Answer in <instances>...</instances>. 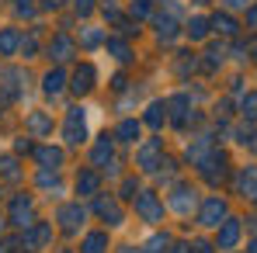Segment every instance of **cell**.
<instances>
[{
  "mask_svg": "<svg viewBox=\"0 0 257 253\" xmlns=\"http://www.w3.org/2000/svg\"><path fill=\"white\" fill-rule=\"evenodd\" d=\"M136 215H139L143 222L157 225V222H164V201H160L153 191H139V194H136Z\"/></svg>",
  "mask_w": 257,
  "mask_h": 253,
  "instance_id": "6da1fadb",
  "label": "cell"
},
{
  "mask_svg": "<svg viewBox=\"0 0 257 253\" xmlns=\"http://www.w3.org/2000/svg\"><path fill=\"white\" fill-rule=\"evenodd\" d=\"M198 222H202L205 229H219V225L226 222V201H222L219 194H209V198L202 201V208H198Z\"/></svg>",
  "mask_w": 257,
  "mask_h": 253,
  "instance_id": "7a4b0ae2",
  "label": "cell"
},
{
  "mask_svg": "<svg viewBox=\"0 0 257 253\" xmlns=\"http://www.w3.org/2000/svg\"><path fill=\"white\" fill-rule=\"evenodd\" d=\"M11 225H18V229H32L35 225V205H32L28 194H18L11 201Z\"/></svg>",
  "mask_w": 257,
  "mask_h": 253,
  "instance_id": "3957f363",
  "label": "cell"
},
{
  "mask_svg": "<svg viewBox=\"0 0 257 253\" xmlns=\"http://www.w3.org/2000/svg\"><path fill=\"white\" fill-rule=\"evenodd\" d=\"M87 135L84 128V108H70V115H66V125H63V139H66V146H80Z\"/></svg>",
  "mask_w": 257,
  "mask_h": 253,
  "instance_id": "277c9868",
  "label": "cell"
},
{
  "mask_svg": "<svg viewBox=\"0 0 257 253\" xmlns=\"http://www.w3.org/2000/svg\"><path fill=\"white\" fill-rule=\"evenodd\" d=\"M240 243V218H226L222 225H219V232H215V246L226 253H233V246Z\"/></svg>",
  "mask_w": 257,
  "mask_h": 253,
  "instance_id": "5b68a950",
  "label": "cell"
},
{
  "mask_svg": "<svg viewBox=\"0 0 257 253\" xmlns=\"http://www.w3.org/2000/svg\"><path fill=\"white\" fill-rule=\"evenodd\" d=\"M195 205H198V198H195V191L188 187V184H177L171 194V208L177 211V215H191L195 211Z\"/></svg>",
  "mask_w": 257,
  "mask_h": 253,
  "instance_id": "8992f818",
  "label": "cell"
},
{
  "mask_svg": "<svg viewBox=\"0 0 257 253\" xmlns=\"http://www.w3.org/2000/svg\"><path fill=\"white\" fill-rule=\"evenodd\" d=\"M94 80H97V70H94L90 63H84V66L73 70L70 87H73V94H90V90H94Z\"/></svg>",
  "mask_w": 257,
  "mask_h": 253,
  "instance_id": "52a82bcc",
  "label": "cell"
},
{
  "mask_svg": "<svg viewBox=\"0 0 257 253\" xmlns=\"http://www.w3.org/2000/svg\"><path fill=\"white\" fill-rule=\"evenodd\" d=\"M160 153H164V139H150V142L139 149V167L143 170H157L160 163H164Z\"/></svg>",
  "mask_w": 257,
  "mask_h": 253,
  "instance_id": "ba28073f",
  "label": "cell"
},
{
  "mask_svg": "<svg viewBox=\"0 0 257 253\" xmlns=\"http://www.w3.org/2000/svg\"><path fill=\"white\" fill-rule=\"evenodd\" d=\"M56 222H59L66 232H77L80 222H84V208H80V205H63V208L56 211Z\"/></svg>",
  "mask_w": 257,
  "mask_h": 253,
  "instance_id": "9c48e42d",
  "label": "cell"
},
{
  "mask_svg": "<svg viewBox=\"0 0 257 253\" xmlns=\"http://www.w3.org/2000/svg\"><path fill=\"white\" fill-rule=\"evenodd\" d=\"M94 208H97V215H101L108 225H122V218H125L115 198H97V205H94Z\"/></svg>",
  "mask_w": 257,
  "mask_h": 253,
  "instance_id": "30bf717a",
  "label": "cell"
},
{
  "mask_svg": "<svg viewBox=\"0 0 257 253\" xmlns=\"http://www.w3.org/2000/svg\"><path fill=\"white\" fill-rule=\"evenodd\" d=\"M97 187H101V177H97L94 170H80V173H77V194H80V198L97 194Z\"/></svg>",
  "mask_w": 257,
  "mask_h": 253,
  "instance_id": "8fae6325",
  "label": "cell"
},
{
  "mask_svg": "<svg viewBox=\"0 0 257 253\" xmlns=\"http://www.w3.org/2000/svg\"><path fill=\"white\" fill-rule=\"evenodd\" d=\"M49 56H52L56 63H66V59H73V42H70L66 35H56V39L49 42Z\"/></svg>",
  "mask_w": 257,
  "mask_h": 253,
  "instance_id": "7c38bea8",
  "label": "cell"
},
{
  "mask_svg": "<svg viewBox=\"0 0 257 253\" xmlns=\"http://www.w3.org/2000/svg\"><path fill=\"white\" fill-rule=\"evenodd\" d=\"M80 253H108V232H87L84 243H80Z\"/></svg>",
  "mask_w": 257,
  "mask_h": 253,
  "instance_id": "4fadbf2b",
  "label": "cell"
},
{
  "mask_svg": "<svg viewBox=\"0 0 257 253\" xmlns=\"http://www.w3.org/2000/svg\"><path fill=\"white\" fill-rule=\"evenodd\" d=\"M236 187H240L247 198H254V201H257V167H243V170H240Z\"/></svg>",
  "mask_w": 257,
  "mask_h": 253,
  "instance_id": "5bb4252c",
  "label": "cell"
},
{
  "mask_svg": "<svg viewBox=\"0 0 257 253\" xmlns=\"http://www.w3.org/2000/svg\"><path fill=\"white\" fill-rule=\"evenodd\" d=\"M35 156H39L42 170H59V163H63V149H52V146H42Z\"/></svg>",
  "mask_w": 257,
  "mask_h": 253,
  "instance_id": "9a60e30c",
  "label": "cell"
},
{
  "mask_svg": "<svg viewBox=\"0 0 257 253\" xmlns=\"http://www.w3.org/2000/svg\"><path fill=\"white\" fill-rule=\"evenodd\" d=\"M18 49H21V35H18L14 28L0 32V56H14Z\"/></svg>",
  "mask_w": 257,
  "mask_h": 253,
  "instance_id": "2e32d148",
  "label": "cell"
},
{
  "mask_svg": "<svg viewBox=\"0 0 257 253\" xmlns=\"http://www.w3.org/2000/svg\"><path fill=\"white\" fill-rule=\"evenodd\" d=\"M164 118H167V104H164V101H153V104L146 108V125L160 128V125H164Z\"/></svg>",
  "mask_w": 257,
  "mask_h": 253,
  "instance_id": "e0dca14e",
  "label": "cell"
},
{
  "mask_svg": "<svg viewBox=\"0 0 257 253\" xmlns=\"http://www.w3.org/2000/svg\"><path fill=\"white\" fill-rule=\"evenodd\" d=\"M63 84H66V77H63V70H49V73H45V94H49V97H56V94H63Z\"/></svg>",
  "mask_w": 257,
  "mask_h": 253,
  "instance_id": "ac0fdd59",
  "label": "cell"
},
{
  "mask_svg": "<svg viewBox=\"0 0 257 253\" xmlns=\"http://www.w3.org/2000/svg\"><path fill=\"white\" fill-rule=\"evenodd\" d=\"M115 135H118V142H136V139H139V122L125 118L122 125L115 128Z\"/></svg>",
  "mask_w": 257,
  "mask_h": 253,
  "instance_id": "d6986e66",
  "label": "cell"
},
{
  "mask_svg": "<svg viewBox=\"0 0 257 253\" xmlns=\"http://www.w3.org/2000/svg\"><path fill=\"white\" fill-rule=\"evenodd\" d=\"M28 132H35V135H45V132H52V122L45 118L42 111H35V115H28Z\"/></svg>",
  "mask_w": 257,
  "mask_h": 253,
  "instance_id": "ffe728a7",
  "label": "cell"
},
{
  "mask_svg": "<svg viewBox=\"0 0 257 253\" xmlns=\"http://www.w3.org/2000/svg\"><path fill=\"white\" fill-rule=\"evenodd\" d=\"M49 236H52V225H49V222H42V225H35V229H32L25 239H28V246H42Z\"/></svg>",
  "mask_w": 257,
  "mask_h": 253,
  "instance_id": "44dd1931",
  "label": "cell"
},
{
  "mask_svg": "<svg viewBox=\"0 0 257 253\" xmlns=\"http://www.w3.org/2000/svg\"><path fill=\"white\" fill-rule=\"evenodd\" d=\"M240 115H243L247 122H257V90H250V94L240 101Z\"/></svg>",
  "mask_w": 257,
  "mask_h": 253,
  "instance_id": "7402d4cb",
  "label": "cell"
},
{
  "mask_svg": "<svg viewBox=\"0 0 257 253\" xmlns=\"http://www.w3.org/2000/svg\"><path fill=\"white\" fill-rule=\"evenodd\" d=\"M90 160H94L97 167H101L104 160H111V139H108V135H104V139H101V142L94 146V153H90Z\"/></svg>",
  "mask_w": 257,
  "mask_h": 253,
  "instance_id": "603a6c76",
  "label": "cell"
},
{
  "mask_svg": "<svg viewBox=\"0 0 257 253\" xmlns=\"http://www.w3.org/2000/svg\"><path fill=\"white\" fill-rule=\"evenodd\" d=\"M212 25H215V32H222V35H233V32H236V21H233L229 14H215Z\"/></svg>",
  "mask_w": 257,
  "mask_h": 253,
  "instance_id": "cb8c5ba5",
  "label": "cell"
},
{
  "mask_svg": "<svg viewBox=\"0 0 257 253\" xmlns=\"http://www.w3.org/2000/svg\"><path fill=\"white\" fill-rule=\"evenodd\" d=\"M188 35H191V39H205V35H209V21L195 18V21L188 25Z\"/></svg>",
  "mask_w": 257,
  "mask_h": 253,
  "instance_id": "d4e9b609",
  "label": "cell"
},
{
  "mask_svg": "<svg viewBox=\"0 0 257 253\" xmlns=\"http://www.w3.org/2000/svg\"><path fill=\"white\" fill-rule=\"evenodd\" d=\"M108 49L115 52V59H118V63H128V45H125V42H118V39H108Z\"/></svg>",
  "mask_w": 257,
  "mask_h": 253,
  "instance_id": "484cf974",
  "label": "cell"
},
{
  "mask_svg": "<svg viewBox=\"0 0 257 253\" xmlns=\"http://www.w3.org/2000/svg\"><path fill=\"white\" fill-rule=\"evenodd\" d=\"M136 194H139V180H132V177H128L125 184H122V198H136Z\"/></svg>",
  "mask_w": 257,
  "mask_h": 253,
  "instance_id": "4316f807",
  "label": "cell"
},
{
  "mask_svg": "<svg viewBox=\"0 0 257 253\" xmlns=\"http://www.w3.org/2000/svg\"><path fill=\"white\" fill-rule=\"evenodd\" d=\"M0 173H4V177H18V167H14V160H11V156H4V160H0Z\"/></svg>",
  "mask_w": 257,
  "mask_h": 253,
  "instance_id": "83f0119b",
  "label": "cell"
},
{
  "mask_svg": "<svg viewBox=\"0 0 257 253\" xmlns=\"http://www.w3.org/2000/svg\"><path fill=\"white\" fill-rule=\"evenodd\" d=\"M132 14L146 18V14H150V0H136V4H132Z\"/></svg>",
  "mask_w": 257,
  "mask_h": 253,
  "instance_id": "f1b7e54d",
  "label": "cell"
},
{
  "mask_svg": "<svg viewBox=\"0 0 257 253\" xmlns=\"http://www.w3.org/2000/svg\"><path fill=\"white\" fill-rule=\"evenodd\" d=\"M191 253H212V246H209V243H205V239H198V243H195V246H191Z\"/></svg>",
  "mask_w": 257,
  "mask_h": 253,
  "instance_id": "f546056e",
  "label": "cell"
},
{
  "mask_svg": "<svg viewBox=\"0 0 257 253\" xmlns=\"http://www.w3.org/2000/svg\"><path fill=\"white\" fill-rule=\"evenodd\" d=\"M101 42V35L97 32H84V45H97Z\"/></svg>",
  "mask_w": 257,
  "mask_h": 253,
  "instance_id": "4dcf8cb0",
  "label": "cell"
},
{
  "mask_svg": "<svg viewBox=\"0 0 257 253\" xmlns=\"http://www.w3.org/2000/svg\"><path fill=\"white\" fill-rule=\"evenodd\" d=\"M77 11H80V14H90V11H94V4H90V0H77Z\"/></svg>",
  "mask_w": 257,
  "mask_h": 253,
  "instance_id": "1f68e13d",
  "label": "cell"
},
{
  "mask_svg": "<svg viewBox=\"0 0 257 253\" xmlns=\"http://www.w3.org/2000/svg\"><path fill=\"white\" fill-rule=\"evenodd\" d=\"M247 25H250V28H257V4L250 7V14H247Z\"/></svg>",
  "mask_w": 257,
  "mask_h": 253,
  "instance_id": "d6a6232c",
  "label": "cell"
},
{
  "mask_svg": "<svg viewBox=\"0 0 257 253\" xmlns=\"http://www.w3.org/2000/svg\"><path fill=\"white\" fill-rule=\"evenodd\" d=\"M167 253H191V246H184V243H177V246H171Z\"/></svg>",
  "mask_w": 257,
  "mask_h": 253,
  "instance_id": "836d02e7",
  "label": "cell"
},
{
  "mask_svg": "<svg viewBox=\"0 0 257 253\" xmlns=\"http://www.w3.org/2000/svg\"><path fill=\"white\" fill-rule=\"evenodd\" d=\"M226 4H229V7H247L250 0H226Z\"/></svg>",
  "mask_w": 257,
  "mask_h": 253,
  "instance_id": "e575fe53",
  "label": "cell"
},
{
  "mask_svg": "<svg viewBox=\"0 0 257 253\" xmlns=\"http://www.w3.org/2000/svg\"><path fill=\"white\" fill-rule=\"evenodd\" d=\"M0 253H11V243H0Z\"/></svg>",
  "mask_w": 257,
  "mask_h": 253,
  "instance_id": "d590c367",
  "label": "cell"
},
{
  "mask_svg": "<svg viewBox=\"0 0 257 253\" xmlns=\"http://www.w3.org/2000/svg\"><path fill=\"white\" fill-rule=\"evenodd\" d=\"M247 253H257V239H254V243H250V246H247Z\"/></svg>",
  "mask_w": 257,
  "mask_h": 253,
  "instance_id": "8d00e7d4",
  "label": "cell"
},
{
  "mask_svg": "<svg viewBox=\"0 0 257 253\" xmlns=\"http://www.w3.org/2000/svg\"><path fill=\"white\" fill-rule=\"evenodd\" d=\"M250 146H254V149H257V142H250Z\"/></svg>",
  "mask_w": 257,
  "mask_h": 253,
  "instance_id": "74e56055",
  "label": "cell"
},
{
  "mask_svg": "<svg viewBox=\"0 0 257 253\" xmlns=\"http://www.w3.org/2000/svg\"><path fill=\"white\" fill-rule=\"evenodd\" d=\"M0 229H4V222H0Z\"/></svg>",
  "mask_w": 257,
  "mask_h": 253,
  "instance_id": "f35d334b",
  "label": "cell"
}]
</instances>
